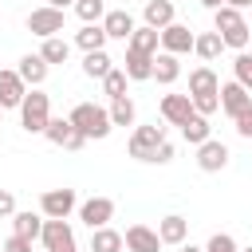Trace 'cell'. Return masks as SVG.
Here are the masks:
<instances>
[{
    "instance_id": "obj_1",
    "label": "cell",
    "mask_w": 252,
    "mask_h": 252,
    "mask_svg": "<svg viewBox=\"0 0 252 252\" xmlns=\"http://www.w3.org/2000/svg\"><path fill=\"white\" fill-rule=\"evenodd\" d=\"M47 122H51V98L32 87V91L24 94V102H20V126H24L28 134H43Z\"/></svg>"
},
{
    "instance_id": "obj_2",
    "label": "cell",
    "mask_w": 252,
    "mask_h": 252,
    "mask_svg": "<svg viewBox=\"0 0 252 252\" xmlns=\"http://www.w3.org/2000/svg\"><path fill=\"white\" fill-rule=\"evenodd\" d=\"M67 118L87 134V142H91V138H106L110 126H114V122H110V110H102V106H94V102H79Z\"/></svg>"
},
{
    "instance_id": "obj_3",
    "label": "cell",
    "mask_w": 252,
    "mask_h": 252,
    "mask_svg": "<svg viewBox=\"0 0 252 252\" xmlns=\"http://www.w3.org/2000/svg\"><path fill=\"white\" fill-rule=\"evenodd\" d=\"M165 142V126H138L134 134H130V158H138V161H154V154H158V146Z\"/></svg>"
},
{
    "instance_id": "obj_4",
    "label": "cell",
    "mask_w": 252,
    "mask_h": 252,
    "mask_svg": "<svg viewBox=\"0 0 252 252\" xmlns=\"http://www.w3.org/2000/svg\"><path fill=\"white\" fill-rule=\"evenodd\" d=\"M28 32H32V35H39V39L59 35V32H63V8H51V4L32 8V12H28Z\"/></svg>"
},
{
    "instance_id": "obj_5",
    "label": "cell",
    "mask_w": 252,
    "mask_h": 252,
    "mask_svg": "<svg viewBox=\"0 0 252 252\" xmlns=\"http://www.w3.org/2000/svg\"><path fill=\"white\" fill-rule=\"evenodd\" d=\"M43 138H47L51 146H63V150H83V146H87V134H83L71 118H51L47 130H43Z\"/></svg>"
},
{
    "instance_id": "obj_6",
    "label": "cell",
    "mask_w": 252,
    "mask_h": 252,
    "mask_svg": "<svg viewBox=\"0 0 252 252\" xmlns=\"http://www.w3.org/2000/svg\"><path fill=\"white\" fill-rule=\"evenodd\" d=\"M75 205H79L75 189H43V197H39V213L55 217V220H67L75 213Z\"/></svg>"
},
{
    "instance_id": "obj_7",
    "label": "cell",
    "mask_w": 252,
    "mask_h": 252,
    "mask_svg": "<svg viewBox=\"0 0 252 252\" xmlns=\"http://www.w3.org/2000/svg\"><path fill=\"white\" fill-rule=\"evenodd\" d=\"M39 240H43L47 252H67V248H75V232H71V224H67V220H55V217L43 220Z\"/></svg>"
},
{
    "instance_id": "obj_8",
    "label": "cell",
    "mask_w": 252,
    "mask_h": 252,
    "mask_svg": "<svg viewBox=\"0 0 252 252\" xmlns=\"http://www.w3.org/2000/svg\"><path fill=\"white\" fill-rule=\"evenodd\" d=\"M110 217H114V201L110 197H91V201L79 205V220L87 228H102V224H110Z\"/></svg>"
},
{
    "instance_id": "obj_9",
    "label": "cell",
    "mask_w": 252,
    "mask_h": 252,
    "mask_svg": "<svg viewBox=\"0 0 252 252\" xmlns=\"http://www.w3.org/2000/svg\"><path fill=\"white\" fill-rule=\"evenodd\" d=\"M248 106H252V91H248V87H240L236 79L220 87V110H224L228 118H236V114H244Z\"/></svg>"
},
{
    "instance_id": "obj_10",
    "label": "cell",
    "mask_w": 252,
    "mask_h": 252,
    "mask_svg": "<svg viewBox=\"0 0 252 252\" xmlns=\"http://www.w3.org/2000/svg\"><path fill=\"white\" fill-rule=\"evenodd\" d=\"M197 165H201L205 173H220V169L228 165V146L217 142V138L201 142V146H197Z\"/></svg>"
},
{
    "instance_id": "obj_11",
    "label": "cell",
    "mask_w": 252,
    "mask_h": 252,
    "mask_svg": "<svg viewBox=\"0 0 252 252\" xmlns=\"http://www.w3.org/2000/svg\"><path fill=\"white\" fill-rule=\"evenodd\" d=\"M193 32L185 28V24H169V28H161V51H169V55H185V51H193Z\"/></svg>"
},
{
    "instance_id": "obj_12",
    "label": "cell",
    "mask_w": 252,
    "mask_h": 252,
    "mask_svg": "<svg viewBox=\"0 0 252 252\" xmlns=\"http://www.w3.org/2000/svg\"><path fill=\"white\" fill-rule=\"evenodd\" d=\"M193 114H197V110H193V98H189V94H165V98H161V118H165L169 126H185Z\"/></svg>"
},
{
    "instance_id": "obj_13",
    "label": "cell",
    "mask_w": 252,
    "mask_h": 252,
    "mask_svg": "<svg viewBox=\"0 0 252 252\" xmlns=\"http://www.w3.org/2000/svg\"><path fill=\"white\" fill-rule=\"evenodd\" d=\"M24 94H28V83L20 79V71H0V106H4V110H8V106L20 110Z\"/></svg>"
},
{
    "instance_id": "obj_14",
    "label": "cell",
    "mask_w": 252,
    "mask_h": 252,
    "mask_svg": "<svg viewBox=\"0 0 252 252\" xmlns=\"http://www.w3.org/2000/svg\"><path fill=\"white\" fill-rule=\"evenodd\" d=\"M122 240H126V248H130V252H158V248H161L158 228H146V224H130Z\"/></svg>"
},
{
    "instance_id": "obj_15",
    "label": "cell",
    "mask_w": 252,
    "mask_h": 252,
    "mask_svg": "<svg viewBox=\"0 0 252 252\" xmlns=\"http://www.w3.org/2000/svg\"><path fill=\"white\" fill-rule=\"evenodd\" d=\"M126 47H130V51H142V55H158V47H161V32L150 28V24H142V28H134V35L126 39Z\"/></svg>"
},
{
    "instance_id": "obj_16",
    "label": "cell",
    "mask_w": 252,
    "mask_h": 252,
    "mask_svg": "<svg viewBox=\"0 0 252 252\" xmlns=\"http://www.w3.org/2000/svg\"><path fill=\"white\" fill-rule=\"evenodd\" d=\"M16 71H20V79H24L28 87H39V83L47 79V71H51V63H47V59H43V55L35 51V55H24Z\"/></svg>"
},
{
    "instance_id": "obj_17",
    "label": "cell",
    "mask_w": 252,
    "mask_h": 252,
    "mask_svg": "<svg viewBox=\"0 0 252 252\" xmlns=\"http://www.w3.org/2000/svg\"><path fill=\"white\" fill-rule=\"evenodd\" d=\"M142 16H146V24L150 28H169L173 24V16H177V8H173V0H146V8H142Z\"/></svg>"
},
{
    "instance_id": "obj_18",
    "label": "cell",
    "mask_w": 252,
    "mask_h": 252,
    "mask_svg": "<svg viewBox=\"0 0 252 252\" xmlns=\"http://www.w3.org/2000/svg\"><path fill=\"white\" fill-rule=\"evenodd\" d=\"M102 28H106L110 39H130V35H134V16L122 12V8H114V12L102 16Z\"/></svg>"
},
{
    "instance_id": "obj_19",
    "label": "cell",
    "mask_w": 252,
    "mask_h": 252,
    "mask_svg": "<svg viewBox=\"0 0 252 252\" xmlns=\"http://www.w3.org/2000/svg\"><path fill=\"white\" fill-rule=\"evenodd\" d=\"M189 94H220V79L213 67H193L189 71Z\"/></svg>"
},
{
    "instance_id": "obj_20",
    "label": "cell",
    "mask_w": 252,
    "mask_h": 252,
    "mask_svg": "<svg viewBox=\"0 0 252 252\" xmlns=\"http://www.w3.org/2000/svg\"><path fill=\"white\" fill-rule=\"evenodd\" d=\"M185 232H189V220L177 217V213H169V217L158 220V236H161V244H185Z\"/></svg>"
},
{
    "instance_id": "obj_21",
    "label": "cell",
    "mask_w": 252,
    "mask_h": 252,
    "mask_svg": "<svg viewBox=\"0 0 252 252\" xmlns=\"http://www.w3.org/2000/svg\"><path fill=\"white\" fill-rule=\"evenodd\" d=\"M122 71L130 75V83L154 79V55H142V51H130V47H126V67H122Z\"/></svg>"
},
{
    "instance_id": "obj_22",
    "label": "cell",
    "mask_w": 252,
    "mask_h": 252,
    "mask_svg": "<svg viewBox=\"0 0 252 252\" xmlns=\"http://www.w3.org/2000/svg\"><path fill=\"white\" fill-rule=\"evenodd\" d=\"M177 75H181V63H177V55H169V51H158V55H154V79H158L161 87H173V83H177Z\"/></svg>"
},
{
    "instance_id": "obj_23",
    "label": "cell",
    "mask_w": 252,
    "mask_h": 252,
    "mask_svg": "<svg viewBox=\"0 0 252 252\" xmlns=\"http://www.w3.org/2000/svg\"><path fill=\"white\" fill-rule=\"evenodd\" d=\"M122 232H114L110 224H102V228H91V252H122Z\"/></svg>"
},
{
    "instance_id": "obj_24",
    "label": "cell",
    "mask_w": 252,
    "mask_h": 252,
    "mask_svg": "<svg viewBox=\"0 0 252 252\" xmlns=\"http://www.w3.org/2000/svg\"><path fill=\"white\" fill-rule=\"evenodd\" d=\"M106 28L102 24H83V32H75V43L83 47V51H102L106 47Z\"/></svg>"
},
{
    "instance_id": "obj_25",
    "label": "cell",
    "mask_w": 252,
    "mask_h": 252,
    "mask_svg": "<svg viewBox=\"0 0 252 252\" xmlns=\"http://www.w3.org/2000/svg\"><path fill=\"white\" fill-rule=\"evenodd\" d=\"M193 51H197L205 63H213V59L224 51V39H220V32H217V28H213V32H201V35L193 39Z\"/></svg>"
},
{
    "instance_id": "obj_26",
    "label": "cell",
    "mask_w": 252,
    "mask_h": 252,
    "mask_svg": "<svg viewBox=\"0 0 252 252\" xmlns=\"http://www.w3.org/2000/svg\"><path fill=\"white\" fill-rule=\"evenodd\" d=\"M110 71H114V67H110V55H106V51H87V55H83V75H87V79H98V83H102Z\"/></svg>"
},
{
    "instance_id": "obj_27",
    "label": "cell",
    "mask_w": 252,
    "mask_h": 252,
    "mask_svg": "<svg viewBox=\"0 0 252 252\" xmlns=\"http://www.w3.org/2000/svg\"><path fill=\"white\" fill-rule=\"evenodd\" d=\"M43 220H47V217H39V213H12V232L35 240V236L43 232Z\"/></svg>"
},
{
    "instance_id": "obj_28",
    "label": "cell",
    "mask_w": 252,
    "mask_h": 252,
    "mask_svg": "<svg viewBox=\"0 0 252 252\" xmlns=\"http://www.w3.org/2000/svg\"><path fill=\"white\" fill-rule=\"evenodd\" d=\"M209 134H213V126H209V118H205V114H193V118L181 126V138H185L189 146H201V142H209Z\"/></svg>"
},
{
    "instance_id": "obj_29",
    "label": "cell",
    "mask_w": 252,
    "mask_h": 252,
    "mask_svg": "<svg viewBox=\"0 0 252 252\" xmlns=\"http://www.w3.org/2000/svg\"><path fill=\"white\" fill-rule=\"evenodd\" d=\"M75 16H79L83 24H102L106 0H75Z\"/></svg>"
},
{
    "instance_id": "obj_30",
    "label": "cell",
    "mask_w": 252,
    "mask_h": 252,
    "mask_svg": "<svg viewBox=\"0 0 252 252\" xmlns=\"http://www.w3.org/2000/svg\"><path fill=\"white\" fill-rule=\"evenodd\" d=\"M39 55H43L47 63H67V55H71V43H67V39H59V35H51V39H43Z\"/></svg>"
},
{
    "instance_id": "obj_31",
    "label": "cell",
    "mask_w": 252,
    "mask_h": 252,
    "mask_svg": "<svg viewBox=\"0 0 252 252\" xmlns=\"http://www.w3.org/2000/svg\"><path fill=\"white\" fill-rule=\"evenodd\" d=\"M220 39H224V47H232V51H244V47H248V39H252V28H248V24L224 28V32H220Z\"/></svg>"
},
{
    "instance_id": "obj_32",
    "label": "cell",
    "mask_w": 252,
    "mask_h": 252,
    "mask_svg": "<svg viewBox=\"0 0 252 252\" xmlns=\"http://www.w3.org/2000/svg\"><path fill=\"white\" fill-rule=\"evenodd\" d=\"M110 122L114 126H134V102L122 94V98H110Z\"/></svg>"
},
{
    "instance_id": "obj_33",
    "label": "cell",
    "mask_w": 252,
    "mask_h": 252,
    "mask_svg": "<svg viewBox=\"0 0 252 252\" xmlns=\"http://www.w3.org/2000/svg\"><path fill=\"white\" fill-rule=\"evenodd\" d=\"M213 24H217V32H224V28H236V24H244V16H240V8H232V4H220V8L213 12Z\"/></svg>"
},
{
    "instance_id": "obj_34",
    "label": "cell",
    "mask_w": 252,
    "mask_h": 252,
    "mask_svg": "<svg viewBox=\"0 0 252 252\" xmlns=\"http://www.w3.org/2000/svg\"><path fill=\"white\" fill-rule=\"evenodd\" d=\"M126 83H130V75H126V71H118V67H114V71H110V75H106V79H102V91H106V94H110V98H122V94H126Z\"/></svg>"
},
{
    "instance_id": "obj_35",
    "label": "cell",
    "mask_w": 252,
    "mask_h": 252,
    "mask_svg": "<svg viewBox=\"0 0 252 252\" xmlns=\"http://www.w3.org/2000/svg\"><path fill=\"white\" fill-rule=\"evenodd\" d=\"M232 71H236V83L252 91V55H248V51H236V59H232Z\"/></svg>"
},
{
    "instance_id": "obj_36",
    "label": "cell",
    "mask_w": 252,
    "mask_h": 252,
    "mask_svg": "<svg viewBox=\"0 0 252 252\" xmlns=\"http://www.w3.org/2000/svg\"><path fill=\"white\" fill-rule=\"evenodd\" d=\"M205 252H240V248H236V240L228 232H213L209 244H205Z\"/></svg>"
},
{
    "instance_id": "obj_37",
    "label": "cell",
    "mask_w": 252,
    "mask_h": 252,
    "mask_svg": "<svg viewBox=\"0 0 252 252\" xmlns=\"http://www.w3.org/2000/svg\"><path fill=\"white\" fill-rule=\"evenodd\" d=\"M4 252H32V240L20 236V232H12V236L4 240Z\"/></svg>"
},
{
    "instance_id": "obj_38",
    "label": "cell",
    "mask_w": 252,
    "mask_h": 252,
    "mask_svg": "<svg viewBox=\"0 0 252 252\" xmlns=\"http://www.w3.org/2000/svg\"><path fill=\"white\" fill-rule=\"evenodd\" d=\"M232 122H236V134H240V138H252V106H248L244 114H236Z\"/></svg>"
},
{
    "instance_id": "obj_39",
    "label": "cell",
    "mask_w": 252,
    "mask_h": 252,
    "mask_svg": "<svg viewBox=\"0 0 252 252\" xmlns=\"http://www.w3.org/2000/svg\"><path fill=\"white\" fill-rule=\"evenodd\" d=\"M165 161H173V142L165 138L161 146H158V154H154V165H165Z\"/></svg>"
},
{
    "instance_id": "obj_40",
    "label": "cell",
    "mask_w": 252,
    "mask_h": 252,
    "mask_svg": "<svg viewBox=\"0 0 252 252\" xmlns=\"http://www.w3.org/2000/svg\"><path fill=\"white\" fill-rule=\"evenodd\" d=\"M12 213H16V197L8 189H0V217H12Z\"/></svg>"
},
{
    "instance_id": "obj_41",
    "label": "cell",
    "mask_w": 252,
    "mask_h": 252,
    "mask_svg": "<svg viewBox=\"0 0 252 252\" xmlns=\"http://www.w3.org/2000/svg\"><path fill=\"white\" fill-rule=\"evenodd\" d=\"M47 4H51V8H67V4L75 8V0H47Z\"/></svg>"
},
{
    "instance_id": "obj_42",
    "label": "cell",
    "mask_w": 252,
    "mask_h": 252,
    "mask_svg": "<svg viewBox=\"0 0 252 252\" xmlns=\"http://www.w3.org/2000/svg\"><path fill=\"white\" fill-rule=\"evenodd\" d=\"M201 4H205V8H213V12H217V8H220V4H224V0H201Z\"/></svg>"
},
{
    "instance_id": "obj_43",
    "label": "cell",
    "mask_w": 252,
    "mask_h": 252,
    "mask_svg": "<svg viewBox=\"0 0 252 252\" xmlns=\"http://www.w3.org/2000/svg\"><path fill=\"white\" fill-rule=\"evenodd\" d=\"M224 4H232V8H248L252 0H224Z\"/></svg>"
},
{
    "instance_id": "obj_44",
    "label": "cell",
    "mask_w": 252,
    "mask_h": 252,
    "mask_svg": "<svg viewBox=\"0 0 252 252\" xmlns=\"http://www.w3.org/2000/svg\"><path fill=\"white\" fill-rule=\"evenodd\" d=\"M181 252H205V248H197V244H185V248H181Z\"/></svg>"
},
{
    "instance_id": "obj_45",
    "label": "cell",
    "mask_w": 252,
    "mask_h": 252,
    "mask_svg": "<svg viewBox=\"0 0 252 252\" xmlns=\"http://www.w3.org/2000/svg\"><path fill=\"white\" fill-rule=\"evenodd\" d=\"M240 252H252V248H240Z\"/></svg>"
},
{
    "instance_id": "obj_46",
    "label": "cell",
    "mask_w": 252,
    "mask_h": 252,
    "mask_svg": "<svg viewBox=\"0 0 252 252\" xmlns=\"http://www.w3.org/2000/svg\"><path fill=\"white\" fill-rule=\"evenodd\" d=\"M0 114H4V106H0Z\"/></svg>"
},
{
    "instance_id": "obj_47",
    "label": "cell",
    "mask_w": 252,
    "mask_h": 252,
    "mask_svg": "<svg viewBox=\"0 0 252 252\" xmlns=\"http://www.w3.org/2000/svg\"><path fill=\"white\" fill-rule=\"evenodd\" d=\"M67 252H75V248H67Z\"/></svg>"
},
{
    "instance_id": "obj_48",
    "label": "cell",
    "mask_w": 252,
    "mask_h": 252,
    "mask_svg": "<svg viewBox=\"0 0 252 252\" xmlns=\"http://www.w3.org/2000/svg\"><path fill=\"white\" fill-rule=\"evenodd\" d=\"M248 142H252V138H248Z\"/></svg>"
}]
</instances>
